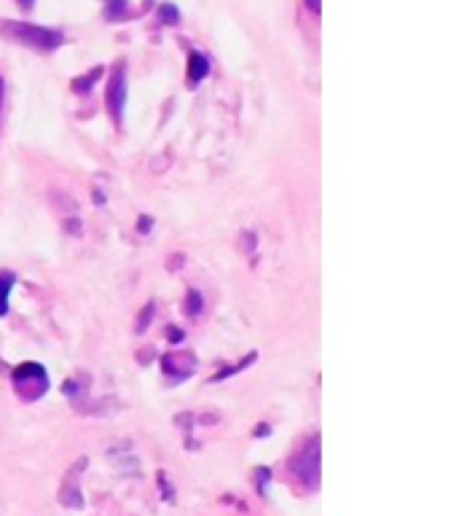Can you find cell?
<instances>
[{
    "instance_id": "obj_1",
    "label": "cell",
    "mask_w": 459,
    "mask_h": 516,
    "mask_svg": "<svg viewBox=\"0 0 459 516\" xmlns=\"http://www.w3.org/2000/svg\"><path fill=\"white\" fill-rule=\"evenodd\" d=\"M320 462H322V454H320V436H311L301 449L290 457V473L293 479L301 484L304 489H317L320 486Z\"/></svg>"
},
{
    "instance_id": "obj_2",
    "label": "cell",
    "mask_w": 459,
    "mask_h": 516,
    "mask_svg": "<svg viewBox=\"0 0 459 516\" xmlns=\"http://www.w3.org/2000/svg\"><path fill=\"white\" fill-rule=\"evenodd\" d=\"M3 35H8L11 40H16L22 46L38 49V51H54L64 40L60 30H49V27H40V25H30V22H5Z\"/></svg>"
},
{
    "instance_id": "obj_3",
    "label": "cell",
    "mask_w": 459,
    "mask_h": 516,
    "mask_svg": "<svg viewBox=\"0 0 459 516\" xmlns=\"http://www.w3.org/2000/svg\"><path fill=\"white\" fill-rule=\"evenodd\" d=\"M11 382L22 401H38L49 390V374L40 363H22L19 368H14Z\"/></svg>"
},
{
    "instance_id": "obj_4",
    "label": "cell",
    "mask_w": 459,
    "mask_h": 516,
    "mask_svg": "<svg viewBox=\"0 0 459 516\" xmlns=\"http://www.w3.org/2000/svg\"><path fill=\"white\" fill-rule=\"evenodd\" d=\"M123 105H126V67L123 62H119L110 75V84H108V108H110V116L116 124L123 121Z\"/></svg>"
},
{
    "instance_id": "obj_5",
    "label": "cell",
    "mask_w": 459,
    "mask_h": 516,
    "mask_svg": "<svg viewBox=\"0 0 459 516\" xmlns=\"http://www.w3.org/2000/svg\"><path fill=\"white\" fill-rule=\"evenodd\" d=\"M84 468H86V460L81 457V460L67 471V476H64V482H62L60 503L67 506V508H81V506H84V497H81V471H84Z\"/></svg>"
},
{
    "instance_id": "obj_6",
    "label": "cell",
    "mask_w": 459,
    "mask_h": 516,
    "mask_svg": "<svg viewBox=\"0 0 459 516\" xmlns=\"http://www.w3.org/2000/svg\"><path fill=\"white\" fill-rule=\"evenodd\" d=\"M161 368L169 379H188L193 374V357L191 355L169 353L161 357Z\"/></svg>"
},
{
    "instance_id": "obj_7",
    "label": "cell",
    "mask_w": 459,
    "mask_h": 516,
    "mask_svg": "<svg viewBox=\"0 0 459 516\" xmlns=\"http://www.w3.org/2000/svg\"><path fill=\"white\" fill-rule=\"evenodd\" d=\"M207 75H210V60L199 51H191V57H188V84L191 86L202 84Z\"/></svg>"
},
{
    "instance_id": "obj_8",
    "label": "cell",
    "mask_w": 459,
    "mask_h": 516,
    "mask_svg": "<svg viewBox=\"0 0 459 516\" xmlns=\"http://www.w3.org/2000/svg\"><path fill=\"white\" fill-rule=\"evenodd\" d=\"M16 283V274L14 272H0V318L8 312V293Z\"/></svg>"
},
{
    "instance_id": "obj_9",
    "label": "cell",
    "mask_w": 459,
    "mask_h": 516,
    "mask_svg": "<svg viewBox=\"0 0 459 516\" xmlns=\"http://www.w3.org/2000/svg\"><path fill=\"white\" fill-rule=\"evenodd\" d=\"M105 19L108 22H121L123 16L129 14V8H126V0H105Z\"/></svg>"
},
{
    "instance_id": "obj_10",
    "label": "cell",
    "mask_w": 459,
    "mask_h": 516,
    "mask_svg": "<svg viewBox=\"0 0 459 516\" xmlns=\"http://www.w3.org/2000/svg\"><path fill=\"white\" fill-rule=\"evenodd\" d=\"M202 307H204V298H202V293L199 290H188L185 293V301H183V312L188 315V318H196L199 312H202Z\"/></svg>"
},
{
    "instance_id": "obj_11",
    "label": "cell",
    "mask_w": 459,
    "mask_h": 516,
    "mask_svg": "<svg viewBox=\"0 0 459 516\" xmlns=\"http://www.w3.org/2000/svg\"><path fill=\"white\" fill-rule=\"evenodd\" d=\"M102 75V67H94V70H89L84 78H75L73 81V92H78V95H86L89 89L94 86V81Z\"/></svg>"
},
{
    "instance_id": "obj_12",
    "label": "cell",
    "mask_w": 459,
    "mask_h": 516,
    "mask_svg": "<svg viewBox=\"0 0 459 516\" xmlns=\"http://www.w3.org/2000/svg\"><path fill=\"white\" fill-rule=\"evenodd\" d=\"M255 357H258V355L250 353V355H247V360H239V363H237V366H231V368H220L217 374H213V379H210V382H220V379H228L231 374H237V371H242V368H247V363H252Z\"/></svg>"
},
{
    "instance_id": "obj_13",
    "label": "cell",
    "mask_w": 459,
    "mask_h": 516,
    "mask_svg": "<svg viewBox=\"0 0 459 516\" xmlns=\"http://www.w3.org/2000/svg\"><path fill=\"white\" fill-rule=\"evenodd\" d=\"M158 19H161L164 25H178V22H180V11H178L172 3H161V5H158Z\"/></svg>"
},
{
    "instance_id": "obj_14",
    "label": "cell",
    "mask_w": 459,
    "mask_h": 516,
    "mask_svg": "<svg viewBox=\"0 0 459 516\" xmlns=\"http://www.w3.org/2000/svg\"><path fill=\"white\" fill-rule=\"evenodd\" d=\"M153 315H156V301H148V304H145V309H143V312H140V318H137V333H143V331L151 325Z\"/></svg>"
},
{
    "instance_id": "obj_15",
    "label": "cell",
    "mask_w": 459,
    "mask_h": 516,
    "mask_svg": "<svg viewBox=\"0 0 459 516\" xmlns=\"http://www.w3.org/2000/svg\"><path fill=\"white\" fill-rule=\"evenodd\" d=\"M255 482H258V492L266 497L269 482H272V471H269V468H258V471H255Z\"/></svg>"
},
{
    "instance_id": "obj_16",
    "label": "cell",
    "mask_w": 459,
    "mask_h": 516,
    "mask_svg": "<svg viewBox=\"0 0 459 516\" xmlns=\"http://www.w3.org/2000/svg\"><path fill=\"white\" fill-rule=\"evenodd\" d=\"M158 484H161V489H164V500H167V503H172V500H175V489L169 486V482H167V476H164V473H158Z\"/></svg>"
},
{
    "instance_id": "obj_17",
    "label": "cell",
    "mask_w": 459,
    "mask_h": 516,
    "mask_svg": "<svg viewBox=\"0 0 459 516\" xmlns=\"http://www.w3.org/2000/svg\"><path fill=\"white\" fill-rule=\"evenodd\" d=\"M151 226H153L151 215H143V218H140V224H137V231H140V234H148V231H151Z\"/></svg>"
},
{
    "instance_id": "obj_18",
    "label": "cell",
    "mask_w": 459,
    "mask_h": 516,
    "mask_svg": "<svg viewBox=\"0 0 459 516\" xmlns=\"http://www.w3.org/2000/svg\"><path fill=\"white\" fill-rule=\"evenodd\" d=\"M242 237H247V239H242V248L247 245V250H252V248H255V234L247 231V234H242Z\"/></svg>"
},
{
    "instance_id": "obj_19",
    "label": "cell",
    "mask_w": 459,
    "mask_h": 516,
    "mask_svg": "<svg viewBox=\"0 0 459 516\" xmlns=\"http://www.w3.org/2000/svg\"><path fill=\"white\" fill-rule=\"evenodd\" d=\"M306 8H311V14H317V16H320L322 3H320V0H306Z\"/></svg>"
},
{
    "instance_id": "obj_20",
    "label": "cell",
    "mask_w": 459,
    "mask_h": 516,
    "mask_svg": "<svg viewBox=\"0 0 459 516\" xmlns=\"http://www.w3.org/2000/svg\"><path fill=\"white\" fill-rule=\"evenodd\" d=\"M167 333H169V339H172V342H183V331H178V328H169Z\"/></svg>"
},
{
    "instance_id": "obj_21",
    "label": "cell",
    "mask_w": 459,
    "mask_h": 516,
    "mask_svg": "<svg viewBox=\"0 0 459 516\" xmlns=\"http://www.w3.org/2000/svg\"><path fill=\"white\" fill-rule=\"evenodd\" d=\"M19 3V8H25V11H30L32 5H35V0H16Z\"/></svg>"
},
{
    "instance_id": "obj_22",
    "label": "cell",
    "mask_w": 459,
    "mask_h": 516,
    "mask_svg": "<svg viewBox=\"0 0 459 516\" xmlns=\"http://www.w3.org/2000/svg\"><path fill=\"white\" fill-rule=\"evenodd\" d=\"M255 436H269V425H258V430H255Z\"/></svg>"
},
{
    "instance_id": "obj_23",
    "label": "cell",
    "mask_w": 459,
    "mask_h": 516,
    "mask_svg": "<svg viewBox=\"0 0 459 516\" xmlns=\"http://www.w3.org/2000/svg\"><path fill=\"white\" fill-rule=\"evenodd\" d=\"M3 95H5V86H3V78H0V108H3Z\"/></svg>"
}]
</instances>
